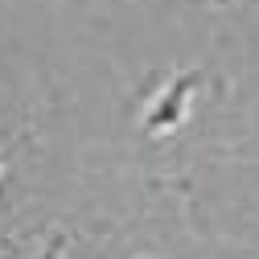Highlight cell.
<instances>
[{
	"mask_svg": "<svg viewBox=\"0 0 259 259\" xmlns=\"http://www.w3.org/2000/svg\"><path fill=\"white\" fill-rule=\"evenodd\" d=\"M58 247H62V243H58ZM58 247H54V251H46L41 259H54V255H58ZM9 259H17V255H9Z\"/></svg>",
	"mask_w": 259,
	"mask_h": 259,
	"instance_id": "2",
	"label": "cell"
},
{
	"mask_svg": "<svg viewBox=\"0 0 259 259\" xmlns=\"http://www.w3.org/2000/svg\"><path fill=\"white\" fill-rule=\"evenodd\" d=\"M198 78H202V74H181V78L169 87V95L160 99V107L148 115V132H165V127H177V123H181L185 103H189V87H198Z\"/></svg>",
	"mask_w": 259,
	"mask_h": 259,
	"instance_id": "1",
	"label": "cell"
}]
</instances>
